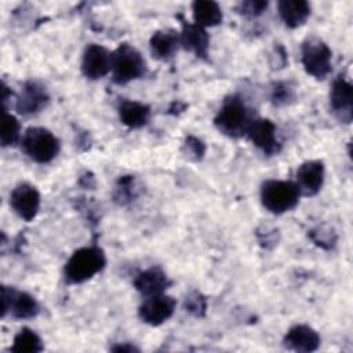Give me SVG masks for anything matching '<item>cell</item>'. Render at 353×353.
Wrapping results in <instances>:
<instances>
[{"label":"cell","mask_w":353,"mask_h":353,"mask_svg":"<svg viewBox=\"0 0 353 353\" xmlns=\"http://www.w3.org/2000/svg\"><path fill=\"white\" fill-rule=\"evenodd\" d=\"M276 124L269 119H254L248 125L245 137L265 154H277L281 149V143L277 139Z\"/></svg>","instance_id":"30bf717a"},{"label":"cell","mask_w":353,"mask_h":353,"mask_svg":"<svg viewBox=\"0 0 353 353\" xmlns=\"http://www.w3.org/2000/svg\"><path fill=\"white\" fill-rule=\"evenodd\" d=\"M185 309L194 316H203L205 312V298L197 291L189 294L185 299Z\"/></svg>","instance_id":"f1b7e54d"},{"label":"cell","mask_w":353,"mask_h":353,"mask_svg":"<svg viewBox=\"0 0 353 353\" xmlns=\"http://www.w3.org/2000/svg\"><path fill=\"white\" fill-rule=\"evenodd\" d=\"M112 350L113 352H128V353H131V352H138V349L134 346V345H130V343H119V345H116V346H113L112 347Z\"/></svg>","instance_id":"f546056e"},{"label":"cell","mask_w":353,"mask_h":353,"mask_svg":"<svg viewBox=\"0 0 353 353\" xmlns=\"http://www.w3.org/2000/svg\"><path fill=\"white\" fill-rule=\"evenodd\" d=\"M266 8H268V1H263V0H247V1H240L236 6V11L240 15H244L247 18L259 17L265 12Z\"/></svg>","instance_id":"4316f807"},{"label":"cell","mask_w":353,"mask_h":353,"mask_svg":"<svg viewBox=\"0 0 353 353\" xmlns=\"http://www.w3.org/2000/svg\"><path fill=\"white\" fill-rule=\"evenodd\" d=\"M40 310L37 301L25 291H18L12 287H1V316L11 313L15 319L25 320L36 317Z\"/></svg>","instance_id":"52a82bcc"},{"label":"cell","mask_w":353,"mask_h":353,"mask_svg":"<svg viewBox=\"0 0 353 353\" xmlns=\"http://www.w3.org/2000/svg\"><path fill=\"white\" fill-rule=\"evenodd\" d=\"M171 281L168 276L161 268L153 266L137 274L134 280V287L143 296H153L159 294H164Z\"/></svg>","instance_id":"e0dca14e"},{"label":"cell","mask_w":353,"mask_h":353,"mask_svg":"<svg viewBox=\"0 0 353 353\" xmlns=\"http://www.w3.org/2000/svg\"><path fill=\"white\" fill-rule=\"evenodd\" d=\"M294 98H295V91L288 83L277 81L272 85L270 99H272L273 105L284 106V105L291 103L294 101Z\"/></svg>","instance_id":"d4e9b609"},{"label":"cell","mask_w":353,"mask_h":353,"mask_svg":"<svg viewBox=\"0 0 353 353\" xmlns=\"http://www.w3.org/2000/svg\"><path fill=\"white\" fill-rule=\"evenodd\" d=\"M10 205L19 218L30 222L39 212L40 193L36 186L28 182L18 183L10 193Z\"/></svg>","instance_id":"ba28073f"},{"label":"cell","mask_w":353,"mask_h":353,"mask_svg":"<svg viewBox=\"0 0 353 353\" xmlns=\"http://www.w3.org/2000/svg\"><path fill=\"white\" fill-rule=\"evenodd\" d=\"M110 72L116 84H127L145 76L146 62L137 48L128 43H123L112 52Z\"/></svg>","instance_id":"5b68a950"},{"label":"cell","mask_w":353,"mask_h":353,"mask_svg":"<svg viewBox=\"0 0 353 353\" xmlns=\"http://www.w3.org/2000/svg\"><path fill=\"white\" fill-rule=\"evenodd\" d=\"M309 236H310V239L313 240L314 244H317L319 247L325 248V250L332 248L335 245V243H336V234L330 228L319 226L316 229H312L309 232Z\"/></svg>","instance_id":"484cf974"},{"label":"cell","mask_w":353,"mask_h":353,"mask_svg":"<svg viewBox=\"0 0 353 353\" xmlns=\"http://www.w3.org/2000/svg\"><path fill=\"white\" fill-rule=\"evenodd\" d=\"M252 120L254 119L251 117L250 109L244 101L237 95H232L222 102L214 119V124L223 135L230 138H240L245 135Z\"/></svg>","instance_id":"7a4b0ae2"},{"label":"cell","mask_w":353,"mask_h":353,"mask_svg":"<svg viewBox=\"0 0 353 353\" xmlns=\"http://www.w3.org/2000/svg\"><path fill=\"white\" fill-rule=\"evenodd\" d=\"M176 301L165 294L146 296L138 309L139 319L149 325H160L165 323L175 312Z\"/></svg>","instance_id":"9c48e42d"},{"label":"cell","mask_w":353,"mask_h":353,"mask_svg":"<svg viewBox=\"0 0 353 353\" xmlns=\"http://www.w3.org/2000/svg\"><path fill=\"white\" fill-rule=\"evenodd\" d=\"M279 15L285 26L295 29L302 26L310 17V4L305 0H283L277 4Z\"/></svg>","instance_id":"d6986e66"},{"label":"cell","mask_w":353,"mask_h":353,"mask_svg":"<svg viewBox=\"0 0 353 353\" xmlns=\"http://www.w3.org/2000/svg\"><path fill=\"white\" fill-rule=\"evenodd\" d=\"M152 55L159 61H168L178 51L181 41L179 33L174 29L156 30L149 41Z\"/></svg>","instance_id":"ac0fdd59"},{"label":"cell","mask_w":353,"mask_h":353,"mask_svg":"<svg viewBox=\"0 0 353 353\" xmlns=\"http://www.w3.org/2000/svg\"><path fill=\"white\" fill-rule=\"evenodd\" d=\"M301 193L291 181L268 179L261 186L262 205L272 214H284L295 208Z\"/></svg>","instance_id":"3957f363"},{"label":"cell","mask_w":353,"mask_h":353,"mask_svg":"<svg viewBox=\"0 0 353 353\" xmlns=\"http://www.w3.org/2000/svg\"><path fill=\"white\" fill-rule=\"evenodd\" d=\"M283 342L290 350L309 353L320 346V335L306 324H296L287 331Z\"/></svg>","instance_id":"2e32d148"},{"label":"cell","mask_w":353,"mask_h":353,"mask_svg":"<svg viewBox=\"0 0 353 353\" xmlns=\"http://www.w3.org/2000/svg\"><path fill=\"white\" fill-rule=\"evenodd\" d=\"M302 65L307 74L314 79H324L332 69V51L319 37H307L302 43Z\"/></svg>","instance_id":"8992f818"},{"label":"cell","mask_w":353,"mask_h":353,"mask_svg":"<svg viewBox=\"0 0 353 353\" xmlns=\"http://www.w3.org/2000/svg\"><path fill=\"white\" fill-rule=\"evenodd\" d=\"M325 176L324 163L321 160L303 161L295 174V185L301 194L314 196L320 192Z\"/></svg>","instance_id":"4fadbf2b"},{"label":"cell","mask_w":353,"mask_h":353,"mask_svg":"<svg viewBox=\"0 0 353 353\" xmlns=\"http://www.w3.org/2000/svg\"><path fill=\"white\" fill-rule=\"evenodd\" d=\"M137 196V186H135V181L131 175H124L119 179V182L116 183L114 192H113V197L114 200L124 205L127 203H130L131 200H134V197Z\"/></svg>","instance_id":"cb8c5ba5"},{"label":"cell","mask_w":353,"mask_h":353,"mask_svg":"<svg viewBox=\"0 0 353 353\" xmlns=\"http://www.w3.org/2000/svg\"><path fill=\"white\" fill-rule=\"evenodd\" d=\"M105 265L106 256L99 247H81L76 250L65 263L63 274L68 283L80 284L92 279Z\"/></svg>","instance_id":"6da1fadb"},{"label":"cell","mask_w":353,"mask_h":353,"mask_svg":"<svg viewBox=\"0 0 353 353\" xmlns=\"http://www.w3.org/2000/svg\"><path fill=\"white\" fill-rule=\"evenodd\" d=\"M50 101V95L39 81H26L17 98L15 108L19 114H36L43 110Z\"/></svg>","instance_id":"5bb4252c"},{"label":"cell","mask_w":353,"mask_h":353,"mask_svg":"<svg viewBox=\"0 0 353 353\" xmlns=\"http://www.w3.org/2000/svg\"><path fill=\"white\" fill-rule=\"evenodd\" d=\"M179 41L186 51L193 52L197 58H207L210 48V36L204 28L196 25L194 22L189 23L186 21H182Z\"/></svg>","instance_id":"9a60e30c"},{"label":"cell","mask_w":353,"mask_h":353,"mask_svg":"<svg viewBox=\"0 0 353 353\" xmlns=\"http://www.w3.org/2000/svg\"><path fill=\"white\" fill-rule=\"evenodd\" d=\"M330 108L332 113L342 123L349 124L353 119V87L352 84L338 76L330 90Z\"/></svg>","instance_id":"8fae6325"},{"label":"cell","mask_w":353,"mask_h":353,"mask_svg":"<svg viewBox=\"0 0 353 353\" xmlns=\"http://www.w3.org/2000/svg\"><path fill=\"white\" fill-rule=\"evenodd\" d=\"M119 117L128 128H141L150 119V108L138 101L124 99L119 105Z\"/></svg>","instance_id":"ffe728a7"},{"label":"cell","mask_w":353,"mask_h":353,"mask_svg":"<svg viewBox=\"0 0 353 353\" xmlns=\"http://www.w3.org/2000/svg\"><path fill=\"white\" fill-rule=\"evenodd\" d=\"M193 21L201 28L216 26L222 22L223 14L218 3L211 0H196L192 4Z\"/></svg>","instance_id":"44dd1931"},{"label":"cell","mask_w":353,"mask_h":353,"mask_svg":"<svg viewBox=\"0 0 353 353\" xmlns=\"http://www.w3.org/2000/svg\"><path fill=\"white\" fill-rule=\"evenodd\" d=\"M21 146L29 159L46 164L57 157L61 149V142L44 127H29L22 135Z\"/></svg>","instance_id":"277c9868"},{"label":"cell","mask_w":353,"mask_h":353,"mask_svg":"<svg viewBox=\"0 0 353 353\" xmlns=\"http://www.w3.org/2000/svg\"><path fill=\"white\" fill-rule=\"evenodd\" d=\"M183 153L192 160H200L205 153V145L196 137H188L183 143Z\"/></svg>","instance_id":"83f0119b"},{"label":"cell","mask_w":353,"mask_h":353,"mask_svg":"<svg viewBox=\"0 0 353 353\" xmlns=\"http://www.w3.org/2000/svg\"><path fill=\"white\" fill-rule=\"evenodd\" d=\"M21 137V125L15 116L3 112L1 125H0V142L3 148L12 146L19 141Z\"/></svg>","instance_id":"603a6c76"},{"label":"cell","mask_w":353,"mask_h":353,"mask_svg":"<svg viewBox=\"0 0 353 353\" xmlns=\"http://www.w3.org/2000/svg\"><path fill=\"white\" fill-rule=\"evenodd\" d=\"M44 349L40 336L30 328H21L15 335L11 352L14 353H37Z\"/></svg>","instance_id":"7402d4cb"},{"label":"cell","mask_w":353,"mask_h":353,"mask_svg":"<svg viewBox=\"0 0 353 353\" xmlns=\"http://www.w3.org/2000/svg\"><path fill=\"white\" fill-rule=\"evenodd\" d=\"M112 70V52L99 44H88L83 52L81 72L90 80L105 77Z\"/></svg>","instance_id":"7c38bea8"}]
</instances>
